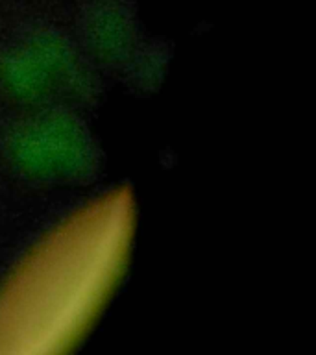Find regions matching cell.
<instances>
[{"mask_svg":"<svg viewBox=\"0 0 316 355\" xmlns=\"http://www.w3.org/2000/svg\"><path fill=\"white\" fill-rule=\"evenodd\" d=\"M135 230L126 194H105L50 230L0 287V354H58L89 331L119 285Z\"/></svg>","mask_w":316,"mask_h":355,"instance_id":"obj_1","label":"cell"}]
</instances>
